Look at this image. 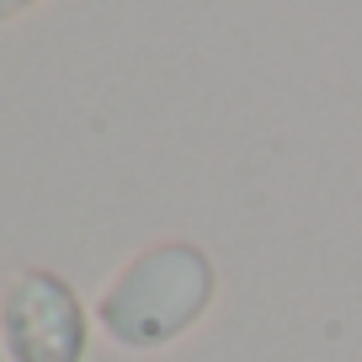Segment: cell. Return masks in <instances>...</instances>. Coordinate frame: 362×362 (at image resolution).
<instances>
[{"instance_id":"obj_1","label":"cell","mask_w":362,"mask_h":362,"mask_svg":"<svg viewBox=\"0 0 362 362\" xmlns=\"http://www.w3.org/2000/svg\"><path fill=\"white\" fill-rule=\"evenodd\" d=\"M6 336L16 362H75L86 346L80 309L54 277H22L6 304Z\"/></svg>"}]
</instances>
